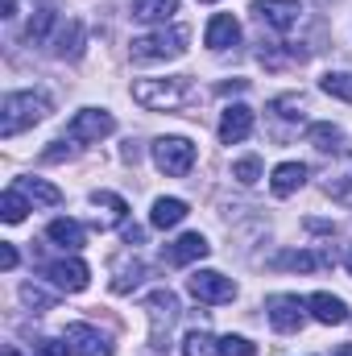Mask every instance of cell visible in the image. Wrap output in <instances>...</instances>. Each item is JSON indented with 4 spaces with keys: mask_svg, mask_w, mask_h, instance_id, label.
<instances>
[{
    "mask_svg": "<svg viewBox=\"0 0 352 356\" xmlns=\"http://www.w3.org/2000/svg\"><path fill=\"white\" fill-rule=\"evenodd\" d=\"M46 116H50V99H46L42 91H13V95H4V104H0V137L8 141V137H17V133H25V129L42 124Z\"/></svg>",
    "mask_w": 352,
    "mask_h": 356,
    "instance_id": "cell-1",
    "label": "cell"
},
{
    "mask_svg": "<svg viewBox=\"0 0 352 356\" xmlns=\"http://www.w3.org/2000/svg\"><path fill=\"white\" fill-rule=\"evenodd\" d=\"M133 99L154 112H178L195 99V88L182 75L178 79H141V83H133Z\"/></svg>",
    "mask_w": 352,
    "mask_h": 356,
    "instance_id": "cell-2",
    "label": "cell"
},
{
    "mask_svg": "<svg viewBox=\"0 0 352 356\" xmlns=\"http://www.w3.org/2000/svg\"><path fill=\"white\" fill-rule=\"evenodd\" d=\"M186 42H191L186 25H170V29L162 25L145 38H133L129 54H133V63H170L178 54H186Z\"/></svg>",
    "mask_w": 352,
    "mask_h": 356,
    "instance_id": "cell-3",
    "label": "cell"
},
{
    "mask_svg": "<svg viewBox=\"0 0 352 356\" xmlns=\"http://www.w3.org/2000/svg\"><path fill=\"white\" fill-rule=\"evenodd\" d=\"M154 166L170 178H182L195 166V145L186 137H158L154 141Z\"/></svg>",
    "mask_w": 352,
    "mask_h": 356,
    "instance_id": "cell-4",
    "label": "cell"
},
{
    "mask_svg": "<svg viewBox=\"0 0 352 356\" xmlns=\"http://www.w3.org/2000/svg\"><path fill=\"white\" fill-rule=\"evenodd\" d=\"M186 290H191L199 302H211V307L237 298L232 277H224V273H216V269H199V273H191V277H186Z\"/></svg>",
    "mask_w": 352,
    "mask_h": 356,
    "instance_id": "cell-5",
    "label": "cell"
},
{
    "mask_svg": "<svg viewBox=\"0 0 352 356\" xmlns=\"http://www.w3.org/2000/svg\"><path fill=\"white\" fill-rule=\"evenodd\" d=\"M145 311H150V340H154V348H166V327L178 319V298L170 290H154L150 298H145Z\"/></svg>",
    "mask_w": 352,
    "mask_h": 356,
    "instance_id": "cell-6",
    "label": "cell"
},
{
    "mask_svg": "<svg viewBox=\"0 0 352 356\" xmlns=\"http://www.w3.org/2000/svg\"><path fill=\"white\" fill-rule=\"evenodd\" d=\"M253 13H257L262 25L278 29V33H290L303 21V4L298 0H253Z\"/></svg>",
    "mask_w": 352,
    "mask_h": 356,
    "instance_id": "cell-7",
    "label": "cell"
},
{
    "mask_svg": "<svg viewBox=\"0 0 352 356\" xmlns=\"http://www.w3.org/2000/svg\"><path fill=\"white\" fill-rule=\"evenodd\" d=\"M112 129H116L112 112H104V108H83V112H75V120L67 124V137H71V141H104Z\"/></svg>",
    "mask_w": 352,
    "mask_h": 356,
    "instance_id": "cell-8",
    "label": "cell"
},
{
    "mask_svg": "<svg viewBox=\"0 0 352 356\" xmlns=\"http://www.w3.org/2000/svg\"><path fill=\"white\" fill-rule=\"evenodd\" d=\"M265 311H269L273 332H298L303 327V315H307V302L298 294H273L265 302Z\"/></svg>",
    "mask_w": 352,
    "mask_h": 356,
    "instance_id": "cell-9",
    "label": "cell"
},
{
    "mask_svg": "<svg viewBox=\"0 0 352 356\" xmlns=\"http://www.w3.org/2000/svg\"><path fill=\"white\" fill-rule=\"evenodd\" d=\"M253 133V108L249 104H228L220 116V141L224 145H241Z\"/></svg>",
    "mask_w": 352,
    "mask_h": 356,
    "instance_id": "cell-10",
    "label": "cell"
},
{
    "mask_svg": "<svg viewBox=\"0 0 352 356\" xmlns=\"http://www.w3.org/2000/svg\"><path fill=\"white\" fill-rule=\"evenodd\" d=\"M67 344L75 356H112V344L91 323H67Z\"/></svg>",
    "mask_w": 352,
    "mask_h": 356,
    "instance_id": "cell-11",
    "label": "cell"
},
{
    "mask_svg": "<svg viewBox=\"0 0 352 356\" xmlns=\"http://www.w3.org/2000/svg\"><path fill=\"white\" fill-rule=\"evenodd\" d=\"M207 253H211V245H207L199 232H186V236H178L175 245L162 249V261H166V266H191V261H203Z\"/></svg>",
    "mask_w": 352,
    "mask_h": 356,
    "instance_id": "cell-12",
    "label": "cell"
},
{
    "mask_svg": "<svg viewBox=\"0 0 352 356\" xmlns=\"http://www.w3.org/2000/svg\"><path fill=\"white\" fill-rule=\"evenodd\" d=\"M50 273V282L58 286V290H67V294H79V290H88L91 282V269L79 261V257H67V261H54V266L46 269Z\"/></svg>",
    "mask_w": 352,
    "mask_h": 356,
    "instance_id": "cell-13",
    "label": "cell"
},
{
    "mask_svg": "<svg viewBox=\"0 0 352 356\" xmlns=\"http://www.w3.org/2000/svg\"><path fill=\"white\" fill-rule=\"evenodd\" d=\"M91 203H95V228H99V232L120 228V224H125V216H129V203H125L120 195H112V191H95V195H91Z\"/></svg>",
    "mask_w": 352,
    "mask_h": 356,
    "instance_id": "cell-14",
    "label": "cell"
},
{
    "mask_svg": "<svg viewBox=\"0 0 352 356\" xmlns=\"http://www.w3.org/2000/svg\"><path fill=\"white\" fill-rule=\"evenodd\" d=\"M203 42H207L211 50H232V46L241 42V21H237L232 13H216V17L207 21V33H203Z\"/></svg>",
    "mask_w": 352,
    "mask_h": 356,
    "instance_id": "cell-15",
    "label": "cell"
},
{
    "mask_svg": "<svg viewBox=\"0 0 352 356\" xmlns=\"http://www.w3.org/2000/svg\"><path fill=\"white\" fill-rule=\"evenodd\" d=\"M307 311H311L319 323H328V327H332V323H349V307H344V298H336V294H323V290L307 298Z\"/></svg>",
    "mask_w": 352,
    "mask_h": 356,
    "instance_id": "cell-16",
    "label": "cell"
},
{
    "mask_svg": "<svg viewBox=\"0 0 352 356\" xmlns=\"http://www.w3.org/2000/svg\"><path fill=\"white\" fill-rule=\"evenodd\" d=\"M307 141H311L319 154H349V141H344V133H340L332 120L311 124V129H307Z\"/></svg>",
    "mask_w": 352,
    "mask_h": 356,
    "instance_id": "cell-17",
    "label": "cell"
},
{
    "mask_svg": "<svg viewBox=\"0 0 352 356\" xmlns=\"http://www.w3.org/2000/svg\"><path fill=\"white\" fill-rule=\"evenodd\" d=\"M307 175H311V170H307L303 162H282V166L273 170V178H269V186H273L278 199H286V195H294V191L307 182Z\"/></svg>",
    "mask_w": 352,
    "mask_h": 356,
    "instance_id": "cell-18",
    "label": "cell"
},
{
    "mask_svg": "<svg viewBox=\"0 0 352 356\" xmlns=\"http://www.w3.org/2000/svg\"><path fill=\"white\" fill-rule=\"evenodd\" d=\"M17 191H25L29 203H42V207H58L63 203V191L50 186L46 178H17Z\"/></svg>",
    "mask_w": 352,
    "mask_h": 356,
    "instance_id": "cell-19",
    "label": "cell"
},
{
    "mask_svg": "<svg viewBox=\"0 0 352 356\" xmlns=\"http://www.w3.org/2000/svg\"><path fill=\"white\" fill-rule=\"evenodd\" d=\"M46 236H50L54 245L71 249V253H75V249H83V241H88V236H83V224H79V220H54V224L46 228Z\"/></svg>",
    "mask_w": 352,
    "mask_h": 356,
    "instance_id": "cell-20",
    "label": "cell"
},
{
    "mask_svg": "<svg viewBox=\"0 0 352 356\" xmlns=\"http://www.w3.org/2000/svg\"><path fill=\"white\" fill-rule=\"evenodd\" d=\"M182 220H186V203H182V199H158L154 211H150V224L162 228V232H166V228H178Z\"/></svg>",
    "mask_w": 352,
    "mask_h": 356,
    "instance_id": "cell-21",
    "label": "cell"
},
{
    "mask_svg": "<svg viewBox=\"0 0 352 356\" xmlns=\"http://www.w3.org/2000/svg\"><path fill=\"white\" fill-rule=\"evenodd\" d=\"M133 21H145V25H162L170 13L178 8V0H133Z\"/></svg>",
    "mask_w": 352,
    "mask_h": 356,
    "instance_id": "cell-22",
    "label": "cell"
},
{
    "mask_svg": "<svg viewBox=\"0 0 352 356\" xmlns=\"http://www.w3.org/2000/svg\"><path fill=\"white\" fill-rule=\"evenodd\" d=\"M25 211H29L25 191L8 186V191H4V199H0V220H4V224H21V220H25Z\"/></svg>",
    "mask_w": 352,
    "mask_h": 356,
    "instance_id": "cell-23",
    "label": "cell"
},
{
    "mask_svg": "<svg viewBox=\"0 0 352 356\" xmlns=\"http://www.w3.org/2000/svg\"><path fill=\"white\" fill-rule=\"evenodd\" d=\"M182 356H220V340H211L207 332H186L182 336Z\"/></svg>",
    "mask_w": 352,
    "mask_h": 356,
    "instance_id": "cell-24",
    "label": "cell"
},
{
    "mask_svg": "<svg viewBox=\"0 0 352 356\" xmlns=\"http://www.w3.org/2000/svg\"><path fill=\"white\" fill-rule=\"evenodd\" d=\"M303 108H307V99H303L298 91L278 95V99L269 104V112H273V116H282V120H303Z\"/></svg>",
    "mask_w": 352,
    "mask_h": 356,
    "instance_id": "cell-25",
    "label": "cell"
},
{
    "mask_svg": "<svg viewBox=\"0 0 352 356\" xmlns=\"http://www.w3.org/2000/svg\"><path fill=\"white\" fill-rule=\"evenodd\" d=\"M319 88L328 95H336V99H344V104H352V75H344V71H328L319 79Z\"/></svg>",
    "mask_w": 352,
    "mask_h": 356,
    "instance_id": "cell-26",
    "label": "cell"
},
{
    "mask_svg": "<svg viewBox=\"0 0 352 356\" xmlns=\"http://www.w3.org/2000/svg\"><path fill=\"white\" fill-rule=\"evenodd\" d=\"M54 21H58V13H54V8H38V17L29 21L25 38H29V42H46V38H50V29H54Z\"/></svg>",
    "mask_w": 352,
    "mask_h": 356,
    "instance_id": "cell-27",
    "label": "cell"
},
{
    "mask_svg": "<svg viewBox=\"0 0 352 356\" xmlns=\"http://www.w3.org/2000/svg\"><path fill=\"white\" fill-rule=\"evenodd\" d=\"M328 195H332V199H344V203H352V154H349V170H340V175L328 178Z\"/></svg>",
    "mask_w": 352,
    "mask_h": 356,
    "instance_id": "cell-28",
    "label": "cell"
},
{
    "mask_svg": "<svg viewBox=\"0 0 352 356\" xmlns=\"http://www.w3.org/2000/svg\"><path fill=\"white\" fill-rule=\"evenodd\" d=\"M141 273H145V269L137 266V261H133V266H120V269H116V277H112V290H116V294L133 290V286L141 282Z\"/></svg>",
    "mask_w": 352,
    "mask_h": 356,
    "instance_id": "cell-29",
    "label": "cell"
},
{
    "mask_svg": "<svg viewBox=\"0 0 352 356\" xmlns=\"http://www.w3.org/2000/svg\"><path fill=\"white\" fill-rule=\"evenodd\" d=\"M21 302L33 307L38 315H42V311H54V298H50L46 290H38V286H21Z\"/></svg>",
    "mask_w": 352,
    "mask_h": 356,
    "instance_id": "cell-30",
    "label": "cell"
},
{
    "mask_svg": "<svg viewBox=\"0 0 352 356\" xmlns=\"http://www.w3.org/2000/svg\"><path fill=\"white\" fill-rule=\"evenodd\" d=\"M232 178H237L241 186H253V182L262 178V162H257V158H241V162L232 166Z\"/></svg>",
    "mask_w": 352,
    "mask_h": 356,
    "instance_id": "cell-31",
    "label": "cell"
},
{
    "mask_svg": "<svg viewBox=\"0 0 352 356\" xmlns=\"http://www.w3.org/2000/svg\"><path fill=\"white\" fill-rule=\"evenodd\" d=\"M220 356H257V344H249L245 336H224L220 340Z\"/></svg>",
    "mask_w": 352,
    "mask_h": 356,
    "instance_id": "cell-32",
    "label": "cell"
},
{
    "mask_svg": "<svg viewBox=\"0 0 352 356\" xmlns=\"http://www.w3.org/2000/svg\"><path fill=\"white\" fill-rule=\"evenodd\" d=\"M278 266H282V269H303V273H311V269L319 266V257H315V253H282V257H278Z\"/></svg>",
    "mask_w": 352,
    "mask_h": 356,
    "instance_id": "cell-33",
    "label": "cell"
},
{
    "mask_svg": "<svg viewBox=\"0 0 352 356\" xmlns=\"http://www.w3.org/2000/svg\"><path fill=\"white\" fill-rule=\"evenodd\" d=\"M33 348H38V356H71L67 344H58V340H50V336H46V340H38Z\"/></svg>",
    "mask_w": 352,
    "mask_h": 356,
    "instance_id": "cell-34",
    "label": "cell"
},
{
    "mask_svg": "<svg viewBox=\"0 0 352 356\" xmlns=\"http://www.w3.org/2000/svg\"><path fill=\"white\" fill-rule=\"evenodd\" d=\"M42 158H46V162H63V158H71V145H67V141H54V149H46Z\"/></svg>",
    "mask_w": 352,
    "mask_h": 356,
    "instance_id": "cell-35",
    "label": "cell"
},
{
    "mask_svg": "<svg viewBox=\"0 0 352 356\" xmlns=\"http://www.w3.org/2000/svg\"><path fill=\"white\" fill-rule=\"evenodd\" d=\"M17 266V249L13 245H0V269H13Z\"/></svg>",
    "mask_w": 352,
    "mask_h": 356,
    "instance_id": "cell-36",
    "label": "cell"
},
{
    "mask_svg": "<svg viewBox=\"0 0 352 356\" xmlns=\"http://www.w3.org/2000/svg\"><path fill=\"white\" fill-rule=\"evenodd\" d=\"M141 236H145L141 228H125V241H129V245H141Z\"/></svg>",
    "mask_w": 352,
    "mask_h": 356,
    "instance_id": "cell-37",
    "label": "cell"
},
{
    "mask_svg": "<svg viewBox=\"0 0 352 356\" xmlns=\"http://www.w3.org/2000/svg\"><path fill=\"white\" fill-rule=\"evenodd\" d=\"M17 13V0H4V17H13Z\"/></svg>",
    "mask_w": 352,
    "mask_h": 356,
    "instance_id": "cell-38",
    "label": "cell"
},
{
    "mask_svg": "<svg viewBox=\"0 0 352 356\" xmlns=\"http://www.w3.org/2000/svg\"><path fill=\"white\" fill-rule=\"evenodd\" d=\"M336 356H352V344H340V348H336Z\"/></svg>",
    "mask_w": 352,
    "mask_h": 356,
    "instance_id": "cell-39",
    "label": "cell"
},
{
    "mask_svg": "<svg viewBox=\"0 0 352 356\" xmlns=\"http://www.w3.org/2000/svg\"><path fill=\"white\" fill-rule=\"evenodd\" d=\"M4 356H21V348H13V344H8V348H4Z\"/></svg>",
    "mask_w": 352,
    "mask_h": 356,
    "instance_id": "cell-40",
    "label": "cell"
},
{
    "mask_svg": "<svg viewBox=\"0 0 352 356\" xmlns=\"http://www.w3.org/2000/svg\"><path fill=\"white\" fill-rule=\"evenodd\" d=\"M349 273H352V257H349Z\"/></svg>",
    "mask_w": 352,
    "mask_h": 356,
    "instance_id": "cell-41",
    "label": "cell"
},
{
    "mask_svg": "<svg viewBox=\"0 0 352 356\" xmlns=\"http://www.w3.org/2000/svg\"><path fill=\"white\" fill-rule=\"evenodd\" d=\"M203 4H216V0H203Z\"/></svg>",
    "mask_w": 352,
    "mask_h": 356,
    "instance_id": "cell-42",
    "label": "cell"
}]
</instances>
